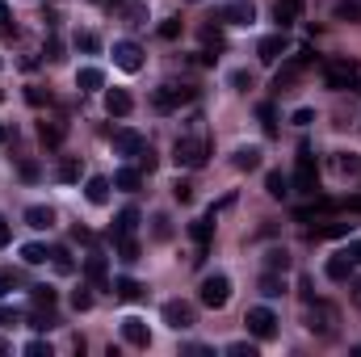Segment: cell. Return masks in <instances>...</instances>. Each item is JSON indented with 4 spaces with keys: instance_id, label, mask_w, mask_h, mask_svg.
Instances as JSON below:
<instances>
[{
    "instance_id": "48",
    "label": "cell",
    "mask_w": 361,
    "mask_h": 357,
    "mask_svg": "<svg viewBox=\"0 0 361 357\" xmlns=\"http://www.w3.org/2000/svg\"><path fill=\"white\" fill-rule=\"evenodd\" d=\"M261 122H265V135H277V118H273V106H269V101L261 106Z\"/></svg>"
},
{
    "instance_id": "49",
    "label": "cell",
    "mask_w": 361,
    "mask_h": 357,
    "mask_svg": "<svg viewBox=\"0 0 361 357\" xmlns=\"http://www.w3.org/2000/svg\"><path fill=\"white\" fill-rule=\"evenodd\" d=\"M177 34H181V17H168V21L160 26V38H164V42H173Z\"/></svg>"
},
{
    "instance_id": "23",
    "label": "cell",
    "mask_w": 361,
    "mask_h": 357,
    "mask_svg": "<svg viewBox=\"0 0 361 357\" xmlns=\"http://www.w3.org/2000/svg\"><path fill=\"white\" fill-rule=\"evenodd\" d=\"M324 273H328L332 282H349V278H353V261H349V252H336V257L324 265Z\"/></svg>"
},
{
    "instance_id": "12",
    "label": "cell",
    "mask_w": 361,
    "mask_h": 357,
    "mask_svg": "<svg viewBox=\"0 0 361 357\" xmlns=\"http://www.w3.org/2000/svg\"><path fill=\"white\" fill-rule=\"evenodd\" d=\"M122 340L135 345V349H151V328H147V320L126 316V320H122Z\"/></svg>"
},
{
    "instance_id": "11",
    "label": "cell",
    "mask_w": 361,
    "mask_h": 357,
    "mask_svg": "<svg viewBox=\"0 0 361 357\" xmlns=\"http://www.w3.org/2000/svg\"><path fill=\"white\" fill-rule=\"evenodd\" d=\"M311 59H315L311 50H298V55H294V59H290V64H286V68H282L277 76H273V88H277V93H282V88H290V84H294V80L302 76V68L311 64Z\"/></svg>"
},
{
    "instance_id": "30",
    "label": "cell",
    "mask_w": 361,
    "mask_h": 357,
    "mask_svg": "<svg viewBox=\"0 0 361 357\" xmlns=\"http://www.w3.org/2000/svg\"><path fill=\"white\" fill-rule=\"evenodd\" d=\"M151 240H156V244H168L173 240V219L160 211V215H151Z\"/></svg>"
},
{
    "instance_id": "18",
    "label": "cell",
    "mask_w": 361,
    "mask_h": 357,
    "mask_svg": "<svg viewBox=\"0 0 361 357\" xmlns=\"http://www.w3.org/2000/svg\"><path fill=\"white\" fill-rule=\"evenodd\" d=\"M118 17H122L126 26H147V0H122Z\"/></svg>"
},
{
    "instance_id": "2",
    "label": "cell",
    "mask_w": 361,
    "mask_h": 357,
    "mask_svg": "<svg viewBox=\"0 0 361 357\" xmlns=\"http://www.w3.org/2000/svg\"><path fill=\"white\" fill-rule=\"evenodd\" d=\"M206 156H211V143H206V139L181 135V139L173 143V164H177V168H202Z\"/></svg>"
},
{
    "instance_id": "51",
    "label": "cell",
    "mask_w": 361,
    "mask_h": 357,
    "mask_svg": "<svg viewBox=\"0 0 361 357\" xmlns=\"http://www.w3.org/2000/svg\"><path fill=\"white\" fill-rule=\"evenodd\" d=\"M26 353H30V357H50V345H46V340H30Z\"/></svg>"
},
{
    "instance_id": "59",
    "label": "cell",
    "mask_w": 361,
    "mask_h": 357,
    "mask_svg": "<svg viewBox=\"0 0 361 357\" xmlns=\"http://www.w3.org/2000/svg\"><path fill=\"white\" fill-rule=\"evenodd\" d=\"M353 302H357V307H361V282L353 286Z\"/></svg>"
},
{
    "instance_id": "52",
    "label": "cell",
    "mask_w": 361,
    "mask_h": 357,
    "mask_svg": "<svg viewBox=\"0 0 361 357\" xmlns=\"http://www.w3.org/2000/svg\"><path fill=\"white\" fill-rule=\"evenodd\" d=\"M227 353H248V357H256V345H252V340H231Z\"/></svg>"
},
{
    "instance_id": "64",
    "label": "cell",
    "mask_w": 361,
    "mask_h": 357,
    "mask_svg": "<svg viewBox=\"0 0 361 357\" xmlns=\"http://www.w3.org/2000/svg\"><path fill=\"white\" fill-rule=\"evenodd\" d=\"M0 64H5V59H0Z\"/></svg>"
},
{
    "instance_id": "60",
    "label": "cell",
    "mask_w": 361,
    "mask_h": 357,
    "mask_svg": "<svg viewBox=\"0 0 361 357\" xmlns=\"http://www.w3.org/2000/svg\"><path fill=\"white\" fill-rule=\"evenodd\" d=\"M0 324H13V311H0Z\"/></svg>"
},
{
    "instance_id": "44",
    "label": "cell",
    "mask_w": 361,
    "mask_h": 357,
    "mask_svg": "<svg viewBox=\"0 0 361 357\" xmlns=\"http://www.w3.org/2000/svg\"><path fill=\"white\" fill-rule=\"evenodd\" d=\"M202 42H206V46H215V50H223V46H227V42H223V34H219L215 26H202Z\"/></svg>"
},
{
    "instance_id": "39",
    "label": "cell",
    "mask_w": 361,
    "mask_h": 357,
    "mask_svg": "<svg viewBox=\"0 0 361 357\" xmlns=\"http://www.w3.org/2000/svg\"><path fill=\"white\" fill-rule=\"evenodd\" d=\"M139 181H143V177H139V168H118V173H114V185H118V189H126V193H135V189H139Z\"/></svg>"
},
{
    "instance_id": "7",
    "label": "cell",
    "mask_w": 361,
    "mask_h": 357,
    "mask_svg": "<svg viewBox=\"0 0 361 357\" xmlns=\"http://www.w3.org/2000/svg\"><path fill=\"white\" fill-rule=\"evenodd\" d=\"M114 68H122V72H139L143 68V46L135 38H118L114 42Z\"/></svg>"
},
{
    "instance_id": "41",
    "label": "cell",
    "mask_w": 361,
    "mask_h": 357,
    "mask_svg": "<svg viewBox=\"0 0 361 357\" xmlns=\"http://www.w3.org/2000/svg\"><path fill=\"white\" fill-rule=\"evenodd\" d=\"M340 21H357L361 17V5H357V0H336V9H332Z\"/></svg>"
},
{
    "instance_id": "28",
    "label": "cell",
    "mask_w": 361,
    "mask_h": 357,
    "mask_svg": "<svg viewBox=\"0 0 361 357\" xmlns=\"http://www.w3.org/2000/svg\"><path fill=\"white\" fill-rule=\"evenodd\" d=\"M189 235L197 240V248H206V244H211V235H215V215L193 219V223H189Z\"/></svg>"
},
{
    "instance_id": "53",
    "label": "cell",
    "mask_w": 361,
    "mask_h": 357,
    "mask_svg": "<svg viewBox=\"0 0 361 357\" xmlns=\"http://www.w3.org/2000/svg\"><path fill=\"white\" fill-rule=\"evenodd\" d=\"M0 26H5L9 34H17V26H13V13H9V5H5V0H0Z\"/></svg>"
},
{
    "instance_id": "14",
    "label": "cell",
    "mask_w": 361,
    "mask_h": 357,
    "mask_svg": "<svg viewBox=\"0 0 361 357\" xmlns=\"http://www.w3.org/2000/svg\"><path fill=\"white\" fill-rule=\"evenodd\" d=\"M135 110V97L126 88H106V114L110 118H126Z\"/></svg>"
},
{
    "instance_id": "36",
    "label": "cell",
    "mask_w": 361,
    "mask_h": 357,
    "mask_svg": "<svg viewBox=\"0 0 361 357\" xmlns=\"http://www.w3.org/2000/svg\"><path fill=\"white\" fill-rule=\"evenodd\" d=\"M38 139H42V147H59L64 143V126L59 122H42L38 126Z\"/></svg>"
},
{
    "instance_id": "15",
    "label": "cell",
    "mask_w": 361,
    "mask_h": 357,
    "mask_svg": "<svg viewBox=\"0 0 361 357\" xmlns=\"http://www.w3.org/2000/svg\"><path fill=\"white\" fill-rule=\"evenodd\" d=\"M26 227H34V231H50V227H55V211H50V206H42V202H34V206H26Z\"/></svg>"
},
{
    "instance_id": "33",
    "label": "cell",
    "mask_w": 361,
    "mask_h": 357,
    "mask_svg": "<svg viewBox=\"0 0 361 357\" xmlns=\"http://www.w3.org/2000/svg\"><path fill=\"white\" fill-rule=\"evenodd\" d=\"M80 173H84V164H80L76 156H64V160H59V181H64V185H76Z\"/></svg>"
},
{
    "instance_id": "37",
    "label": "cell",
    "mask_w": 361,
    "mask_h": 357,
    "mask_svg": "<svg viewBox=\"0 0 361 357\" xmlns=\"http://www.w3.org/2000/svg\"><path fill=\"white\" fill-rule=\"evenodd\" d=\"M265 269L286 273V269H290V252H286V248H269V252H265Z\"/></svg>"
},
{
    "instance_id": "13",
    "label": "cell",
    "mask_w": 361,
    "mask_h": 357,
    "mask_svg": "<svg viewBox=\"0 0 361 357\" xmlns=\"http://www.w3.org/2000/svg\"><path fill=\"white\" fill-rule=\"evenodd\" d=\"M286 46H290V38H286V30H277V34L256 42V55H261V64H277L286 55Z\"/></svg>"
},
{
    "instance_id": "56",
    "label": "cell",
    "mask_w": 361,
    "mask_h": 357,
    "mask_svg": "<svg viewBox=\"0 0 361 357\" xmlns=\"http://www.w3.org/2000/svg\"><path fill=\"white\" fill-rule=\"evenodd\" d=\"M9 240H13V227H9V223H5V215H0V248H5V244H9Z\"/></svg>"
},
{
    "instance_id": "55",
    "label": "cell",
    "mask_w": 361,
    "mask_h": 357,
    "mask_svg": "<svg viewBox=\"0 0 361 357\" xmlns=\"http://www.w3.org/2000/svg\"><path fill=\"white\" fill-rule=\"evenodd\" d=\"M139 168H147V173L156 168V156H151V147H143V151H139Z\"/></svg>"
},
{
    "instance_id": "25",
    "label": "cell",
    "mask_w": 361,
    "mask_h": 357,
    "mask_svg": "<svg viewBox=\"0 0 361 357\" xmlns=\"http://www.w3.org/2000/svg\"><path fill=\"white\" fill-rule=\"evenodd\" d=\"M265 193L282 202V197L290 193V177H286V173H277V168H269V173H265Z\"/></svg>"
},
{
    "instance_id": "10",
    "label": "cell",
    "mask_w": 361,
    "mask_h": 357,
    "mask_svg": "<svg viewBox=\"0 0 361 357\" xmlns=\"http://www.w3.org/2000/svg\"><path fill=\"white\" fill-rule=\"evenodd\" d=\"M219 21H227V26H252L256 21V5H252V0H227V5L219 9Z\"/></svg>"
},
{
    "instance_id": "46",
    "label": "cell",
    "mask_w": 361,
    "mask_h": 357,
    "mask_svg": "<svg viewBox=\"0 0 361 357\" xmlns=\"http://www.w3.org/2000/svg\"><path fill=\"white\" fill-rule=\"evenodd\" d=\"M173 197H177V202H193V185L177 177V181H173Z\"/></svg>"
},
{
    "instance_id": "26",
    "label": "cell",
    "mask_w": 361,
    "mask_h": 357,
    "mask_svg": "<svg viewBox=\"0 0 361 357\" xmlns=\"http://www.w3.org/2000/svg\"><path fill=\"white\" fill-rule=\"evenodd\" d=\"M135 227H139V211H135V206L118 211V219H114V240H126Z\"/></svg>"
},
{
    "instance_id": "27",
    "label": "cell",
    "mask_w": 361,
    "mask_h": 357,
    "mask_svg": "<svg viewBox=\"0 0 361 357\" xmlns=\"http://www.w3.org/2000/svg\"><path fill=\"white\" fill-rule=\"evenodd\" d=\"M353 231V223H324L315 231H306V240H344Z\"/></svg>"
},
{
    "instance_id": "1",
    "label": "cell",
    "mask_w": 361,
    "mask_h": 357,
    "mask_svg": "<svg viewBox=\"0 0 361 357\" xmlns=\"http://www.w3.org/2000/svg\"><path fill=\"white\" fill-rule=\"evenodd\" d=\"M197 298H202V307L223 311L227 302H231V278L227 273H206L202 286H197Z\"/></svg>"
},
{
    "instance_id": "54",
    "label": "cell",
    "mask_w": 361,
    "mask_h": 357,
    "mask_svg": "<svg viewBox=\"0 0 361 357\" xmlns=\"http://www.w3.org/2000/svg\"><path fill=\"white\" fill-rule=\"evenodd\" d=\"M311 118H315V110H306V106L294 110V126H311Z\"/></svg>"
},
{
    "instance_id": "35",
    "label": "cell",
    "mask_w": 361,
    "mask_h": 357,
    "mask_svg": "<svg viewBox=\"0 0 361 357\" xmlns=\"http://www.w3.org/2000/svg\"><path fill=\"white\" fill-rule=\"evenodd\" d=\"M21 261L26 265H46L50 252H46V244H21Z\"/></svg>"
},
{
    "instance_id": "43",
    "label": "cell",
    "mask_w": 361,
    "mask_h": 357,
    "mask_svg": "<svg viewBox=\"0 0 361 357\" xmlns=\"http://www.w3.org/2000/svg\"><path fill=\"white\" fill-rule=\"evenodd\" d=\"M26 101L38 110V106H50V93H46V88H38V84H30V88H26Z\"/></svg>"
},
{
    "instance_id": "32",
    "label": "cell",
    "mask_w": 361,
    "mask_h": 357,
    "mask_svg": "<svg viewBox=\"0 0 361 357\" xmlns=\"http://www.w3.org/2000/svg\"><path fill=\"white\" fill-rule=\"evenodd\" d=\"M34 311H55V302H59V294L50 290V286H34Z\"/></svg>"
},
{
    "instance_id": "45",
    "label": "cell",
    "mask_w": 361,
    "mask_h": 357,
    "mask_svg": "<svg viewBox=\"0 0 361 357\" xmlns=\"http://www.w3.org/2000/svg\"><path fill=\"white\" fill-rule=\"evenodd\" d=\"M92 307V294L80 286V290H72V311H88Z\"/></svg>"
},
{
    "instance_id": "57",
    "label": "cell",
    "mask_w": 361,
    "mask_h": 357,
    "mask_svg": "<svg viewBox=\"0 0 361 357\" xmlns=\"http://www.w3.org/2000/svg\"><path fill=\"white\" fill-rule=\"evenodd\" d=\"M344 252H349V261H353V265H361V240H357V244H349Z\"/></svg>"
},
{
    "instance_id": "3",
    "label": "cell",
    "mask_w": 361,
    "mask_h": 357,
    "mask_svg": "<svg viewBox=\"0 0 361 357\" xmlns=\"http://www.w3.org/2000/svg\"><path fill=\"white\" fill-rule=\"evenodd\" d=\"M294 189H298V193H315V189H320V168H315L311 147H298V164H294Z\"/></svg>"
},
{
    "instance_id": "29",
    "label": "cell",
    "mask_w": 361,
    "mask_h": 357,
    "mask_svg": "<svg viewBox=\"0 0 361 357\" xmlns=\"http://www.w3.org/2000/svg\"><path fill=\"white\" fill-rule=\"evenodd\" d=\"M261 294H265V298H282V294H286V273L265 269V278H261Z\"/></svg>"
},
{
    "instance_id": "40",
    "label": "cell",
    "mask_w": 361,
    "mask_h": 357,
    "mask_svg": "<svg viewBox=\"0 0 361 357\" xmlns=\"http://www.w3.org/2000/svg\"><path fill=\"white\" fill-rule=\"evenodd\" d=\"M227 84H231V88H235V93H248V88H252V84H256V76H252V72H248V68H235V72H231V76H227Z\"/></svg>"
},
{
    "instance_id": "38",
    "label": "cell",
    "mask_w": 361,
    "mask_h": 357,
    "mask_svg": "<svg viewBox=\"0 0 361 357\" xmlns=\"http://www.w3.org/2000/svg\"><path fill=\"white\" fill-rule=\"evenodd\" d=\"M76 50H84V55H97V50H101V38L92 34V30H76Z\"/></svg>"
},
{
    "instance_id": "42",
    "label": "cell",
    "mask_w": 361,
    "mask_h": 357,
    "mask_svg": "<svg viewBox=\"0 0 361 357\" xmlns=\"http://www.w3.org/2000/svg\"><path fill=\"white\" fill-rule=\"evenodd\" d=\"M118 257H122L126 265H135V261H139V244H135L130 235H126V240H118Z\"/></svg>"
},
{
    "instance_id": "62",
    "label": "cell",
    "mask_w": 361,
    "mask_h": 357,
    "mask_svg": "<svg viewBox=\"0 0 361 357\" xmlns=\"http://www.w3.org/2000/svg\"><path fill=\"white\" fill-rule=\"evenodd\" d=\"M0 101H5V88H0Z\"/></svg>"
},
{
    "instance_id": "24",
    "label": "cell",
    "mask_w": 361,
    "mask_h": 357,
    "mask_svg": "<svg viewBox=\"0 0 361 357\" xmlns=\"http://www.w3.org/2000/svg\"><path fill=\"white\" fill-rule=\"evenodd\" d=\"M84 273H88V282H92V286H101V290L110 286V269H106V257H88V261H84Z\"/></svg>"
},
{
    "instance_id": "50",
    "label": "cell",
    "mask_w": 361,
    "mask_h": 357,
    "mask_svg": "<svg viewBox=\"0 0 361 357\" xmlns=\"http://www.w3.org/2000/svg\"><path fill=\"white\" fill-rule=\"evenodd\" d=\"M13 286H17V273H13V269H0V298H5Z\"/></svg>"
},
{
    "instance_id": "63",
    "label": "cell",
    "mask_w": 361,
    "mask_h": 357,
    "mask_svg": "<svg viewBox=\"0 0 361 357\" xmlns=\"http://www.w3.org/2000/svg\"><path fill=\"white\" fill-rule=\"evenodd\" d=\"M189 5H193V0H189Z\"/></svg>"
},
{
    "instance_id": "19",
    "label": "cell",
    "mask_w": 361,
    "mask_h": 357,
    "mask_svg": "<svg viewBox=\"0 0 361 357\" xmlns=\"http://www.w3.org/2000/svg\"><path fill=\"white\" fill-rule=\"evenodd\" d=\"M298 13H302V0H277V5H273V17H277L282 30H290L298 21Z\"/></svg>"
},
{
    "instance_id": "58",
    "label": "cell",
    "mask_w": 361,
    "mask_h": 357,
    "mask_svg": "<svg viewBox=\"0 0 361 357\" xmlns=\"http://www.w3.org/2000/svg\"><path fill=\"white\" fill-rule=\"evenodd\" d=\"M21 177H26V181H38V164L26 160V164H21Z\"/></svg>"
},
{
    "instance_id": "6",
    "label": "cell",
    "mask_w": 361,
    "mask_h": 357,
    "mask_svg": "<svg viewBox=\"0 0 361 357\" xmlns=\"http://www.w3.org/2000/svg\"><path fill=\"white\" fill-rule=\"evenodd\" d=\"M244 328H248L256 340H269V336H277V316H273L269 307H248Z\"/></svg>"
},
{
    "instance_id": "34",
    "label": "cell",
    "mask_w": 361,
    "mask_h": 357,
    "mask_svg": "<svg viewBox=\"0 0 361 357\" xmlns=\"http://www.w3.org/2000/svg\"><path fill=\"white\" fill-rule=\"evenodd\" d=\"M50 265H55V273H76V261H72V252L68 248H50Z\"/></svg>"
},
{
    "instance_id": "47",
    "label": "cell",
    "mask_w": 361,
    "mask_h": 357,
    "mask_svg": "<svg viewBox=\"0 0 361 357\" xmlns=\"http://www.w3.org/2000/svg\"><path fill=\"white\" fill-rule=\"evenodd\" d=\"M46 59H50V64H59V59H64V42H59L55 34L46 38Z\"/></svg>"
},
{
    "instance_id": "31",
    "label": "cell",
    "mask_w": 361,
    "mask_h": 357,
    "mask_svg": "<svg viewBox=\"0 0 361 357\" xmlns=\"http://www.w3.org/2000/svg\"><path fill=\"white\" fill-rule=\"evenodd\" d=\"M143 290H147V286H139L135 278H118V282H114V294H118L122 302H135V298H143Z\"/></svg>"
},
{
    "instance_id": "22",
    "label": "cell",
    "mask_w": 361,
    "mask_h": 357,
    "mask_svg": "<svg viewBox=\"0 0 361 357\" xmlns=\"http://www.w3.org/2000/svg\"><path fill=\"white\" fill-rule=\"evenodd\" d=\"M76 88H80V93L106 88V72H101V68H80V72H76Z\"/></svg>"
},
{
    "instance_id": "20",
    "label": "cell",
    "mask_w": 361,
    "mask_h": 357,
    "mask_svg": "<svg viewBox=\"0 0 361 357\" xmlns=\"http://www.w3.org/2000/svg\"><path fill=\"white\" fill-rule=\"evenodd\" d=\"M231 164H235L240 173H256V168H261V147H235Z\"/></svg>"
},
{
    "instance_id": "4",
    "label": "cell",
    "mask_w": 361,
    "mask_h": 357,
    "mask_svg": "<svg viewBox=\"0 0 361 357\" xmlns=\"http://www.w3.org/2000/svg\"><path fill=\"white\" fill-rule=\"evenodd\" d=\"M160 316H164V324H168L173 332H189V328L197 324V311H193V302H185V298H168L164 307H160Z\"/></svg>"
},
{
    "instance_id": "21",
    "label": "cell",
    "mask_w": 361,
    "mask_h": 357,
    "mask_svg": "<svg viewBox=\"0 0 361 357\" xmlns=\"http://www.w3.org/2000/svg\"><path fill=\"white\" fill-rule=\"evenodd\" d=\"M84 197L92 202V206H106V202H110V181L106 177H88L84 181Z\"/></svg>"
},
{
    "instance_id": "17",
    "label": "cell",
    "mask_w": 361,
    "mask_h": 357,
    "mask_svg": "<svg viewBox=\"0 0 361 357\" xmlns=\"http://www.w3.org/2000/svg\"><path fill=\"white\" fill-rule=\"evenodd\" d=\"M332 168L340 177H361V156L357 151H332Z\"/></svg>"
},
{
    "instance_id": "16",
    "label": "cell",
    "mask_w": 361,
    "mask_h": 357,
    "mask_svg": "<svg viewBox=\"0 0 361 357\" xmlns=\"http://www.w3.org/2000/svg\"><path fill=\"white\" fill-rule=\"evenodd\" d=\"M114 147L122 151V156H139V151L147 147V139H143L139 131H126V126H122V131H114Z\"/></svg>"
},
{
    "instance_id": "9",
    "label": "cell",
    "mask_w": 361,
    "mask_h": 357,
    "mask_svg": "<svg viewBox=\"0 0 361 357\" xmlns=\"http://www.w3.org/2000/svg\"><path fill=\"white\" fill-rule=\"evenodd\" d=\"M332 324H336V311L328 307V302H306V332H315V336H332Z\"/></svg>"
},
{
    "instance_id": "8",
    "label": "cell",
    "mask_w": 361,
    "mask_h": 357,
    "mask_svg": "<svg viewBox=\"0 0 361 357\" xmlns=\"http://www.w3.org/2000/svg\"><path fill=\"white\" fill-rule=\"evenodd\" d=\"M185 101H193V88H177V84H160L156 93H151V106H156L160 114H168V110L185 106Z\"/></svg>"
},
{
    "instance_id": "61",
    "label": "cell",
    "mask_w": 361,
    "mask_h": 357,
    "mask_svg": "<svg viewBox=\"0 0 361 357\" xmlns=\"http://www.w3.org/2000/svg\"><path fill=\"white\" fill-rule=\"evenodd\" d=\"M0 143H9V126H0Z\"/></svg>"
},
{
    "instance_id": "5",
    "label": "cell",
    "mask_w": 361,
    "mask_h": 357,
    "mask_svg": "<svg viewBox=\"0 0 361 357\" xmlns=\"http://www.w3.org/2000/svg\"><path fill=\"white\" fill-rule=\"evenodd\" d=\"M357 64L353 59H332V64H324V80H328V88H336V93H344V88H353L357 84Z\"/></svg>"
}]
</instances>
